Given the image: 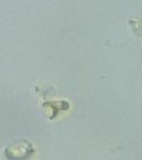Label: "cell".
I'll return each mask as SVG.
<instances>
[{
	"label": "cell",
	"instance_id": "1",
	"mask_svg": "<svg viewBox=\"0 0 142 160\" xmlns=\"http://www.w3.org/2000/svg\"><path fill=\"white\" fill-rule=\"evenodd\" d=\"M33 153L34 148L32 143L25 139L14 141L5 149V157L8 160H27Z\"/></svg>",
	"mask_w": 142,
	"mask_h": 160
}]
</instances>
